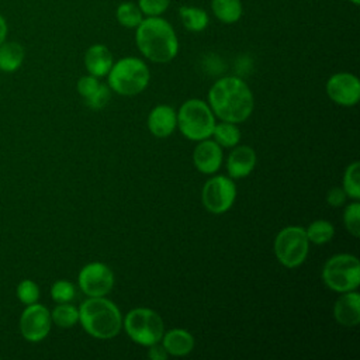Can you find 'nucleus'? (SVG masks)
I'll return each instance as SVG.
<instances>
[{
	"mask_svg": "<svg viewBox=\"0 0 360 360\" xmlns=\"http://www.w3.org/2000/svg\"><path fill=\"white\" fill-rule=\"evenodd\" d=\"M77 281L87 297H105L114 287V273L107 264L91 262L82 267Z\"/></svg>",
	"mask_w": 360,
	"mask_h": 360,
	"instance_id": "obj_10",
	"label": "nucleus"
},
{
	"mask_svg": "<svg viewBox=\"0 0 360 360\" xmlns=\"http://www.w3.org/2000/svg\"><path fill=\"white\" fill-rule=\"evenodd\" d=\"M215 117L210 105L200 98H190L177 111V127L190 141H202L212 135Z\"/></svg>",
	"mask_w": 360,
	"mask_h": 360,
	"instance_id": "obj_5",
	"label": "nucleus"
},
{
	"mask_svg": "<svg viewBox=\"0 0 360 360\" xmlns=\"http://www.w3.org/2000/svg\"><path fill=\"white\" fill-rule=\"evenodd\" d=\"M236 197V186L233 179L226 176H214L208 179L201 191L202 205L211 214L226 212Z\"/></svg>",
	"mask_w": 360,
	"mask_h": 360,
	"instance_id": "obj_9",
	"label": "nucleus"
},
{
	"mask_svg": "<svg viewBox=\"0 0 360 360\" xmlns=\"http://www.w3.org/2000/svg\"><path fill=\"white\" fill-rule=\"evenodd\" d=\"M326 94L339 105L353 107L360 100V82L352 73H335L326 82Z\"/></svg>",
	"mask_w": 360,
	"mask_h": 360,
	"instance_id": "obj_12",
	"label": "nucleus"
},
{
	"mask_svg": "<svg viewBox=\"0 0 360 360\" xmlns=\"http://www.w3.org/2000/svg\"><path fill=\"white\" fill-rule=\"evenodd\" d=\"M124 329L129 339L141 346H150L160 342L165 333V325L160 315L150 308H134L127 312Z\"/></svg>",
	"mask_w": 360,
	"mask_h": 360,
	"instance_id": "obj_7",
	"label": "nucleus"
},
{
	"mask_svg": "<svg viewBox=\"0 0 360 360\" xmlns=\"http://www.w3.org/2000/svg\"><path fill=\"white\" fill-rule=\"evenodd\" d=\"M211 10L217 20L224 24H233L239 21L243 13L240 0H211Z\"/></svg>",
	"mask_w": 360,
	"mask_h": 360,
	"instance_id": "obj_20",
	"label": "nucleus"
},
{
	"mask_svg": "<svg viewBox=\"0 0 360 360\" xmlns=\"http://www.w3.org/2000/svg\"><path fill=\"white\" fill-rule=\"evenodd\" d=\"M343 191L352 200L360 198V163L353 162L349 165L343 174Z\"/></svg>",
	"mask_w": 360,
	"mask_h": 360,
	"instance_id": "obj_26",
	"label": "nucleus"
},
{
	"mask_svg": "<svg viewBox=\"0 0 360 360\" xmlns=\"http://www.w3.org/2000/svg\"><path fill=\"white\" fill-rule=\"evenodd\" d=\"M76 295L75 285L68 280H58L51 287V297L55 302H70Z\"/></svg>",
	"mask_w": 360,
	"mask_h": 360,
	"instance_id": "obj_28",
	"label": "nucleus"
},
{
	"mask_svg": "<svg viewBox=\"0 0 360 360\" xmlns=\"http://www.w3.org/2000/svg\"><path fill=\"white\" fill-rule=\"evenodd\" d=\"M349 1H352L353 4H359L360 3V0H349Z\"/></svg>",
	"mask_w": 360,
	"mask_h": 360,
	"instance_id": "obj_36",
	"label": "nucleus"
},
{
	"mask_svg": "<svg viewBox=\"0 0 360 360\" xmlns=\"http://www.w3.org/2000/svg\"><path fill=\"white\" fill-rule=\"evenodd\" d=\"M51 312L42 304L34 302L25 305L20 316V330L25 340L37 343L44 340L51 330Z\"/></svg>",
	"mask_w": 360,
	"mask_h": 360,
	"instance_id": "obj_11",
	"label": "nucleus"
},
{
	"mask_svg": "<svg viewBox=\"0 0 360 360\" xmlns=\"http://www.w3.org/2000/svg\"><path fill=\"white\" fill-rule=\"evenodd\" d=\"M322 281L336 292L354 291L360 285V262L349 253L332 256L322 269Z\"/></svg>",
	"mask_w": 360,
	"mask_h": 360,
	"instance_id": "obj_6",
	"label": "nucleus"
},
{
	"mask_svg": "<svg viewBox=\"0 0 360 360\" xmlns=\"http://www.w3.org/2000/svg\"><path fill=\"white\" fill-rule=\"evenodd\" d=\"M208 105L222 121L239 124L253 111V94L249 86L236 76L218 79L208 91Z\"/></svg>",
	"mask_w": 360,
	"mask_h": 360,
	"instance_id": "obj_1",
	"label": "nucleus"
},
{
	"mask_svg": "<svg viewBox=\"0 0 360 360\" xmlns=\"http://www.w3.org/2000/svg\"><path fill=\"white\" fill-rule=\"evenodd\" d=\"M135 42L139 52L155 63H167L179 52V39L169 21L156 15L146 17L135 31Z\"/></svg>",
	"mask_w": 360,
	"mask_h": 360,
	"instance_id": "obj_2",
	"label": "nucleus"
},
{
	"mask_svg": "<svg viewBox=\"0 0 360 360\" xmlns=\"http://www.w3.org/2000/svg\"><path fill=\"white\" fill-rule=\"evenodd\" d=\"M346 193L343 191L342 187H332L328 194H326V202L330 205V207H342L346 201Z\"/></svg>",
	"mask_w": 360,
	"mask_h": 360,
	"instance_id": "obj_33",
	"label": "nucleus"
},
{
	"mask_svg": "<svg viewBox=\"0 0 360 360\" xmlns=\"http://www.w3.org/2000/svg\"><path fill=\"white\" fill-rule=\"evenodd\" d=\"M162 346L170 356L181 357L188 354L194 347V338L186 329H170L162 336Z\"/></svg>",
	"mask_w": 360,
	"mask_h": 360,
	"instance_id": "obj_18",
	"label": "nucleus"
},
{
	"mask_svg": "<svg viewBox=\"0 0 360 360\" xmlns=\"http://www.w3.org/2000/svg\"><path fill=\"white\" fill-rule=\"evenodd\" d=\"M148 347H149L148 356H149L150 360H165L169 356L167 352L165 350V347L162 345H159V342L153 343V345H150Z\"/></svg>",
	"mask_w": 360,
	"mask_h": 360,
	"instance_id": "obj_34",
	"label": "nucleus"
},
{
	"mask_svg": "<svg viewBox=\"0 0 360 360\" xmlns=\"http://www.w3.org/2000/svg\"><path fill=\"white\" fill-rule=\"evenodd\" d=\"M309 250V240L302 226H285L274 239V255L277 260L287 269L301 266Z\"/></svg>",
	"mask_w": 360,
	"mask_h": 360,
	"instance_id": "obj_8",
	"label": "nucleus"
},
{
	"mask_svg": "<svg viewBox=\"0 0 360 360\" xmlns=\"http://www.w3.org/2000/svg\"><path fill=\"white\" fill-rule=\"evenodd\" d=\"M305 233L309 242L315 245H323L333 238L335 228L329 221L316 219L308 225V228L305 229Z\"/></svg>",
	"mask_w": 360,
	"mask_h": 360,
	"instance_id": "obj_25",
	"label": "nucleus"
},
{
	"mask_svg": "<svg viewBox=\"0 0 360 360\" xmlns=\"http://www.w3.org/2000/svg\"><path fill=\"white\" fill-rule=\"evenodd\" d=\"M108 100H110V87L101 83L98 90L90 98L84 100V103L87 107L93 108V110H98V108L105 107Z\"/></svg>",
	"mask_w": 360,
	"mask_h": 360,
	"instance_id": "obj_32",
	"label": "nucleus"
},
{
	"mask_svg": "<svg viewBox=\"0 0 360 360\" xmlns=\"http://www.w3.org/2000/svg\"><path fill=\"white\" fill-rule=\"evenodd\" d=\"M114 63L111 51L103 44H94L84 53V66L89 75L96 77L107 76Z\"/></svg>",
	"mask_w": 360,
	"mask_h": 360,
	"instance_id": "obj_17",
	"label": "nucleus"
},
{
	"mask_svg": "<svg viewBox=\"0 0 360 360\" xmlns=\"http://www.w3.org/2000/svg\"><path fill=\"white\" fill-rule=\"evenodd\" d=\"M170 6V0H138V7L146 17L163 14Z\"/></svg>",
	"mask_w": 360,
	"mask_h": 360,
	"instance_id": "obj_30",
	"label": "nucleus"
},
{
	"mask_svg": "<svg viewBox=\"0 0 360 360\" xmlns=\"http://www.w3.org/2000/svg\"><path fill=\"white\" fill-rule=\"evenodd\" d=\"M107 77L108 87L114 93L121 96H135L146 89L150 73L142 59L127 56L112 63Z\"/></svg>",
	"mask_w": 360,
	"mask_h": 360,
	"instance_id": "obj_4",
	"label": "nucleus"
},
{
	"mask_svg": "<svg viewBox=\"0 0 360 360\" xmlns=\"http://www.w3.org/2000/svg\"><path fill=\"white\" fill-rule=\"evenodd\" d=\"M115 17H117V21L120 22V25H122L125 28H136L141 24V21L143 20V14H142L141 8L138 7V4L132 3V1L121 3L117 7Z\"/></svg>",
	"mask_w": 360,
	"mask_h": 360,
	"instance_id": "obj_24",
	"label": "nucleus"
},
{
	"mask_svg": "<svg viewBox=\"0 0 360 360\" xmlns=\"http://www.w3.org/2000/svg\"><path fill=\"white\" fill-rule=\"evenodd\" d=\"M79 322L90 336L107 340L120 333L122 315L111 300L105 297H89L79 307Z\"/></svg>",
	"mask_w": 360,
	"mask_h": 360,
	"instance_id": "obj_3",
	"label": "nucleus"
},
{
	"mask_svg": "<svg viewBox=\"0 0 360 360\" xmlns=\"http://www.w3.org/2000/svg\"><path fill=\"white\" fill-rule=\"evenodd\" d=\"M211 136H214V141L221 148H233L240 141V131L236 124L222 121L219 124H215Z\"/></svg>",
	"mask_w": 360,
	"mask_h": 360,
	"instance_id": "obj_22",
	"label": "nucleus"
},
{
	"mask_svg": "<svg viewBox=\"0 0 360 360\" xmlns=\"http://www.w3.org/2000/svg\"><path fill=\"white\" fill-rule=\"evenodd\" d=\"M7 32H8L7 21H6V18L3 17V14H0V45H1V44L6 41Z\"/></svg>",
	"mask_w": 360,
	"mask_h": 360,
	"instance_id": "obj_35",
	"label": "nucleus"
},
{
	"mask_svg": "<svg viewBox=\"0 0 360 360\" xmlns=\"http://www.w3.org/2000/svg\"><path fill=\"white\" fill-rule=\"evenodd\" d=\"M256 165V152L248 145L235 146L226 160V169L231 179H242L252 173Z\"/></svg>",
	"mask_w": 360,
	"mask_h": 360,
	"instance_id": "obj_16",
	"label": "nucleus"
},
{
	"mask_svg": "<svg viewBox=\"0 0 360 360\" xmlns=\"http://www.w3.org/2000/svg\"><path fill=\"white\" fill-rule=\"evenodd\" d=\"M193 162L198 172L214 174L222 165V148L214 139L198 141L193 152Z\"/></svg>",
	"mask_w": 360,
	"mask_h": 360,
	"instance_id": "obj_13",
	"label": "nucleus"
},
{
	"mask_svg": "<svg viewBox=\"0 0 360 360\" xmlns=\"http://www.w3.org/2000/svg\"><path fill=\"white\" fill-rule=\"evenodd\" d=\"M51 319L59 328H72L79 322V308L69 302L58 304L51 312Z\"/></svg>",
	"mask_w": 360,
	"mask_h": 360,
	"instance_id": "obj_23",
	"label": "nucleus"
},
{
	"mask_svg": "<svg viewBox=\"0 0 360 360\" xmlns=\"http://www.w3.org/2000/svg\"><path fill=\"white\" fill-rule=\"evenodd\" d=\"M177 127V112L166 105L160 104L152 108L148 115V128L156 138H167Z\"/></svg>",
	"mask_w": 360,
	"mask_h": 360,
	"instance_id": "obj_15",
	"label": "nucleus"
},
{
	"mask_svg": "<svg viewBox=\"0 0 360 360\" xmlns=\"http://www.w3.org/2000/svg\"><path fill=\"white\" fill-rule=\"evenodd\" d=\"M342 295L333 305L335 321L346 328L359 325L360 322V294L354 291L340 292Z\"/></svg>",
	"mask_w": 360,
	"mask_h": 360,
	"instance_id": "obj_14",
	"label": "nucleus"
},
{
	"mask_svg": "<svg viewBox=\"0 0 360 360\" xmlns=\"http://www.w3.org/2000/svg\"><path fill=\"white\" fill-rule=\"evenodd\" d=\"M24 46L15 41H4L0 45V70L15 72L24 62Z\"/></svg>",
	"mask_w": 360,
	"mask_h": 360,
	"instance_id": "obj_19",
	"label": "nucleus"
},
{
	"mask_svg": "<svg viewBox=\"0 0 360 360\" xmlns=\"http://www.w3.org/2000/svg\"><path fill=\"white\" fill-rule=\"evenodd\" d=\"M179 14L183 25L191 32H201L210 24V17L205 10L194 6H181Z\"/></svg>",
	"mask_w": 360,
	"mask_h": 360,
	"instance_id": "obj_21",
	"label": "nucleus"
},
{
	"mask_svg": "<svg viewBox=\"0 0 360 360\" xmlns=\"http://www.w3.org/2000/svg\"><path fill=\"white\" fill-rule=\"evenodd\" d=\"M100 84L101 83H100L98 77H96L93 75H87V76H83V77L79 79L77 91L83 97V100H87L98 90Z\"/></svg>",
	"mask_w": 360,
	"mask_h": 360,
	"instance_id": "obj_31",
	"label": "nucleus"
},
{
	"mask_svg": "<svg viewBox=\"0 0 360 360\" xmlns=\"http://www.w3.org/2000/svg\"><path fill=\"white\" fill-rule=\"evenodd\" d=\"M343 224H345L346 231L352 236L359 238V235H360V202H357V200H354L345 208Z\"/></svg>",
	"mask_w": 360,
	"mask_h": 360,
	"instance_id": "obj_27",
	"label": "nucleus"
},
{
	"mask_svg": "<svg viewBox=\"0 0 360 360\" xmlns=\"http://www.w3.org/2000/svg\"><path fill=\"white\" fill-rule=\"evenodd\" d=\"M17 297L24 305L38 302L39 300V287L32 280H21L17 285Z\"/></svg>",
	"mask_w": 360,
	"mask_h": 360,
	"instance_id": "obj_29",
	"label": "nucleus"
}]
</instances>
